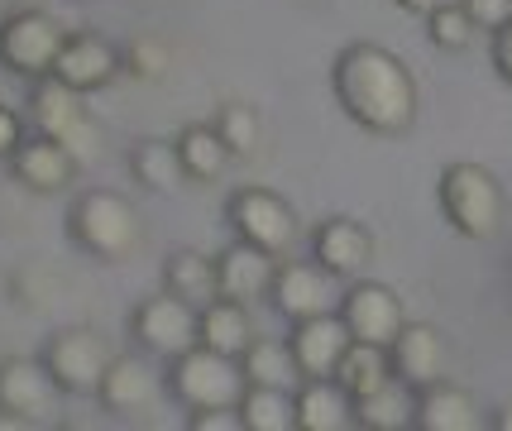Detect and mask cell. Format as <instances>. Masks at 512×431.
<instances>
[{"instance_id": "21", "label": "cell", "mask_w": 512, "mask_h": 431, "mask_svg": "<svg viewBox=\"0 0 512 431\" xmlns=\"http://www.w3.org/2000/svg\"><path fill=\"white\" fill-rule=\"evenodd\" d=\"M412 427H422V431H479L484 427V412H479V403H474L460 384L436 379V384L417 388V422H412Z\"/></svg>"}, {"instance_id": "10", "label": "cell", "mask_w": 512, "mask_h": 431, "mask_svg": "<svg viewBox=\"0 0 512 431\" xmlns=\"http://www.w3.org/2000/svg\"><path fill=\"white\" fill-rule=\"evenodd\" d=\"M63 388L48 374L39 355H10L0 360V412H15L29 427H48L63 412Z\"/></svg>"}, {"instance_id": "29", "label": "cell", "mask_w": 512, "mask_h": 431, "mask_svg": "<svg viewBox=\"0 0 512 431\" xmlns=\"http://www.w3.org/2000/svg\"><path fill=\"white\" fill-rule=\"evenodd\" d=\"M240 369H245L249 384H273V388H297L302 384L288 341H259V336H254L249 350L240 355Z\"/></svg>"}, {"instance_id": "16", "label": "cell", "mask_w": 512, "mask_h": 431, "mask_svg": "<svg viewBox=\"0 0 512 431\" xmlns=\"http://www.w3.org/2000/svg\"><path fill=\"white\" fill-rule=\"evenodd\" d=\"M120 72H125L120 48H115L111 39H101V34H67L63 53H58V63H53V77L67 82L72 91H82V96L111 87Z\"/></svg>"}, {"instance_id": "7", "label": "cell", "mask_w": 512, "mask_h": 431, "mask_svg": "<svg viewBox=\"0 0 512 431\" xmlns=\"http://www.w3.org/2000/svg\"><path fill=\"white\" fill-rule=\"evenodd\" d=\"M67 44V29L44 10H15L0 20V68L39 82L53 72L58 53Z\"/></svg>"}, {"instance_id": "23", "label": "cell", "mask_w": 512, "mask_h": 431, "mask_svg": "<svg viewBox=\"0 0 512 431\" xmlns=\"http://www.w3.org/2000/svg\"><path fill=\"white\" fill-rule=\"evenodd\" d=\"M163 288L182 302H192V307H206V302H216L221 297V278H216V259L201 250H173L168 254V264H163Z\"/></svg>"}, {"instance_id": "25", "label": "cell", "mask_w": 512, "mask_h": 431, "mask_svg": "<svg viewBox=\"0 0 512 431\" xmlns=\"http://www.w3.org/2000/svg\"><path fill=\"white\" fill-rule=\"evenodd\" d=\"M178 159H182V173H187V182H197V187H206V182H221L225 168H230V149H225V139L216 135V125H187L178 139Z\"/></svg>"}, {"instance_id": "20", "label": "cell", "mask_w": 512, "mask_h": 431, "mask_svg": "<svg viewBox=\"0 0 512 431\" xmlns=\"http://www.w3.org/2000/svg\"><path fill=\"white\" fill-rule=\"evenodd\" d=\"M297 431H345L355 427V398L335 379H302L292 388Z\"/></svg>"}, {"instance_id": "13", "label": "cell", "mask_w": 512, "mask_h": 431, "mask_svg": "<svg viewBox=\"0 0 512 431\" xmlns=\"http://www.w3.org/2000/svg\"><path fill=\"white\" fill-rule=\"evenodd\" d=\"M163 398V374L144 355H111L106 379L96 388V403L115 417H149Z\"/></svg>"}, {"instance_id": "27", "label": "cell", "mask_w": 512, "mask_h": 431, "mask_svg": "<svg viewBox=\"0 0 512 431\" xmlns=\"http://www.w3.org/2000/svg\"><path fill=\"white\" fill-rule=\"evenodd\" d=\"M335 384L345 388L350 398H364L393 379V364H388V345H374V341H350V350L340 355L331 374Z\"/></svg>"}, {"instance_id": "6", "label": "cell", "mask_w": 512, "mask_h": 431, "mask_svg": "<svg viewBox=\"0 0 512 431\" xmlns=\"http://www.w3.org/2000/svg\"><path fill=\"white\" fill-rule=\"evenodd\" d=\"M111 355L115 350L106 345V336L91 331V326H63L39 350V360L48 364V374L58 379V388H63L67 398H96Z\"/></svg>"}, {"instance_id": "33", "label": "cell", "mask_w": 512, "mask_h": 431, "mask_svg": "<svg viewBox=\"0 0 512 431\" xmlns=\"http://www.w3.org/2000/svg\"><path fill=\"white\" fill-rule=\"evenodd\" d=\"M120 63H125V72L130 77H139V82H163L168 77V68H173V53H168V44L163 39H134V44L120 48Z\"/></svg>"}, {"instance_id": "36", "label": "cell", "mask_w": 512, "mask_h": 431, "mask_svg": "<svg viewBox=\"0 0 512 431\" xmlns=\"http://www.w3.org/2000/svg\"><path fill=\"white\" fill-rule=\"evenodd\" d=\"M24 115L20 111H10V106H0V159L10 163V154L24 144Z\"/></svg>"}, {"instance_id": "37", "label": "cell", "mask_w": 512, "mask_h": 431, "mask_svg": "<svg viewBox=\"0 0 512 431\" xmlns=\"http://www.w3.org/2000/svg\"><path fill=\"white\" fill-rule=\"evenodd\" d=\"M489 53H493V68H498V77L512 87V20L508 24H498L493 29V44H489Z\"/></svg>"}, {"instance_id": "19", "label": "cell", "mask_w": 512, "mask_h": 431, "mask_svg": "<svg viewBox=\"0 0 512 431\" xmlns=\"http://www.w3.org/2000/svg\"><path fill=\"white\" fill-rule=\"evenodd\" d=\"M273 273H278V259L249 240H235L225 254H216V278H221V297L230 302H264L268 288H273Z\"/></svg>"}, {"instance_id": "15", "label": "cell", "mask_w": 512, "mask_h": 431, "mask_svg": "<svg viewBox=\"0 0 512 431\" xmlns=\"http://www.w3.org/2000/svg\"><path fill=\"white\" fill-rule=\"evenodd\" d=\"M350 326L340 321V312H321V317H307V321H292V336H288V350L297 360V374L302 379H331L340 355L350 350Z\"/></svg>"}, {"instance_id": "22", "label": "cell", "mask_w": 512, "mask_h": 431, "mask_svg": "<svg viewBox=\"0 0 512 431\" xmlns=\"http://www.w3.org/2000/svg\"><path fill=\"white\" fill-rule=\"evenodd\" d=\"M249 341H254V321H249L245 302H230V297H216L197 312V345H211L221 355H245Z\"/></svg>"}, {"instance_id": "8", "label": "cell", "mask_w": 512, "mask_h": 431, "mask_svg": "<svg viewBox=\"0 0 512 431\" xmlns=\"http://www.w3.org/2000/svg\"><path fill=\"white\" fill-rule=\"evenodd\" d=\"M225 221L235 226V240H249V245L268 250L273 259L292 254L297 235H302L297 211H292L278 192H268V187H240V192L225 202Z\"/></svg>"}, {"instance_id": "28", "label": "cell", "mask_w": 512, "mask_h": 431, "mask_svg": "<svg viewBox=\"0 0 512 431\" xmlns=\"http://www.w3.org/2000/svg\"><path fill=\"white\" fill-rule=\"evenodd\" d=\"M240 422H245V431H297L292 388L249 384L245 398H240Z\"/></svg>"}, {"instance_id": "17", "label": "cell", "mask_w": 512, "mask_h": 431, "mask_svg": "<svg viewBox=\"0 0 512 431\" xmlns=\"http://www.w3.org/2000/svg\"><path fill=\"white\" fill-rule=\"evenodd\" d=\"M388 364H393V379H402L407 388H426L436 379H446L441 331L426 326V321H402V331L388 341Z\"/></svg>"}, {"instance_id": "1", "label": "cell", "mask_w": 512, "mask_h": 431, "mask_svg": "<svg viewBox=\"0 0 512 431\" xmlns=\"http://www.w3.org/2000/svg\"><path fill=\"white\" fill-rule=\"evenodd\" d=\"M331 91L340 101V111L369 135H407L412 120H417V77L383 44L340 48V58L331 68Z\"/></svg>"}, {"instance_id": "12", "label": "cell", "mask_w": 512, "mask_h": 431, "mask_svg": "<svg viewBox=\"0 0 512 431\" xmlns=\"http://www.w3.org/2000/svg\"><path fill=\"white\" fill-rule=\"evenodd\" d=\"M340 321L350 326L355 341H374L388 345L402 331V297L388 288V283H374V278H355L345 293H340Z\"/></svg>"}, {"instance_id": "32", "label": "cell", "mask_w": 512, "mask_h": 431, "mask_svg": "<svg viewBox=\"0 0 512 431\" xmlns=\"http://www.w3.org/2000/svg\"><path fill=\"white\" fill-rule=\"evenodd\" d=\"M426 34H431V44L446 48V53H465L474 44V34H479V24L469 20V10L460 0H441L431 15H426Z\"/></svg>"}, {"instance_id": "5", "label": "cell", "mask_w": 512, "mask_h": 431, "mask_svg": "<svg viewBox=\"0 0 512 431\" xmlns=\"http://www.w3.org/2000/svg\"><path fill=\"white\" fill-rule=\"evenodd\" d=\"M29 115H34V125H39V135H53L58 144H67V154L82 163H96L101 159V125L91 120V111L82 106V91H72L67 82H58L53 72L34 82L29 91Z\"/></svg>"}, {"instance_id": "3", "label": "cell", "mask_w": 512, "mask_h": 431, "mask_svg": "<svg viewBox=\"0 0 512 431\" xmlns=\"http://www.w3.org/2000/svg\"><path fill=\"white\" fill-rule=\"evenodd\" d=\"M436 197H441V211H446L450 230L465 235V240H493L503 230L508 197H503V182L493 178L484 163H469V159L446 163Z\"/></svg>"}, {"instance_id": "26", "label": "cell", "mask_w": 512, "mask_h": 431, "mask_svg": "<svg viewBox=\"0 0 512 431\" xmlns=\"http://www.w3.org/2000/svg\"><path fill=\"white\" fill-rule=\"evenodd\" d=\"M130 178L139 182V187L158 192V197L182 192V187H187V173H182L178 144H168V139H139L130 149Z\"/></svg>"}, {"instance_id": "30", "label": "cell", "mask_w": 512, "mask_h": 431, "mask_svg": "<svg viewBox=\"0 0 512 431\" xmlns=\"http://www.w3.org/2000/svg\"><path fill=\"white\" fill-rule=\"evenodd\" d=\"M216 135L225 139V149H230V159H254L259 154V144H264V120H259V111L254 106H245V101H225L221 111H216Z\"/></svg>"}, {"instance_id": "18", "label": "cell", "mask_w": 512, "mask_h": 431, "mask_svg": "<svg viewBox=\"0 0 512 431\" xmlns=\"http://www.w3.org/2000/svg\"><path fill=\"white\" fill-rule=\"evenodd\" d=\"M312 259L326 273H335L340 283L345 278L355 283L359 273L369 269V259H374V235L359 221H350V216H331V221H321L312 230Z\"/></svg>"}, {"instance_id": "24", "label": "cell", "mask_w": 512, "mask_h": 431, "mask_svg": "<svg viewBox=\"0 0 512 431\" xmlns=\"http://www.w3.org/2000/svg\"><path fill=\"white\" fill-rule=\"evenodd\" d=\"M417 422V388H407L402 379H388L383 388L355 398V427L364 431H402Z\"/></svg>"}, {"instance_id": "40", "label": "cell", "mask_w": 512, "mask_h": 431, "mask_svg": "<svg viewBox=\"0 0 512 431\" xmlns=\"http://www.w3.org/2000/svg\"><path fill=\"white\" fill-rule=\"evenodd\" d=\"M489 427H498V431H512V408H503V412H498V417H493Z\"/></svg>"}, {"instance_id": "14", "label": "cell", "mask_w": 512, "mask_h": 431, "mask_svg": "<svg viewBox=\"0 0 512 431\" xmlns=\"http://www.w3.org/2000/svg\"><path fill=\"white\" fill-rule=\"evenodd\" d=\"M77 168L82 163L67 154V144H58L53 135H34L24 139L20 149L10 154V182L24 187L29 197H53V192H67L77 182Z\"/></svg>"}, {"instance_id": "39", "label": "cell", "mask_w": 512, "mask_h": 431, "mask_svg": "<svg viewBox=\"0 0 512 431\" xmlns=\"http://www.w3.org/2000/svg\"><path fill=\"white\" fill-rule=\"evenodd\" d=\"M0 431H29V422L15 417V412H0Z\"/></svg>"}, {"instance_id": "38", "label": "cell", "mask_w": 512, "mask_h": 431, "mask_svg": "<svg viewBox=\"0 0 512 431\" xmlns=\"http://www.w3.org/2000/svg\"><path fill=\"white\" fill-rule=\"evenodd\" d=\"M393 5H398V10H407V15H431L441 0H393Z\"/></svg>"}, {"instance_id": "34", "label": "cell", "mask_w": 512, "mask_h": 431, "mask_svg": "<svg viewBox=\"0 0 512 431\" xmlns=\"http://www.w3.org/2000/svg\"><path fill=\"white\" fill-rule=\"evenodd\" d=\"M469 10V20L479 24V29H498V24H508L512 20V0H460Z\"/></svg>"}, {"instance_id": "2", "label": "cell", "mask_w": 512, "mask_h": 431, "mask_svg": "<svg viewBox=\"0 0 512 431\" xmlns=\"http://www.w3.org/2000/svg\"><path fill=\"white\" fill-rule=\"evenodd\" d=\"M67 240L101 264H125L144 245V221L120 192L87 187L67 206Z\"/></svg>"}, {"instance_id": "4", "label": "cell", "mask_w": 512, "mask_h": 431, "mask_svg": "<svg viewBox=\"0 0 512 431\" xmlns=\"http://www.w3.org/2000/svg\"><path fill=\"white\" fill-rule=\"evenodd\" d=\"M245 388H249V379H245V369H240V360L211 350V345H192V350H182L178 360H168V393L187 412L240 408Z\"/></svg>"}, {"instance_id": "11", "label": "cell", "mask_w": 512, "mask_h": 431, "mask_svg": "<svg viewBox=\"0 0 512 431\" xmlns=\"http://www.w3.org/2000/svg\"><path fill=\"white\" fill-rule=\"evenodd\" d=\"M340 278L326 273L316 259H278V273H273V288H268V302L283 312L288 321H307L321 317V312H340Z\"/></svg>"}, {"instance_id": "35", "label": "cell", "mask_w": 512, "mask_h": 431, "mask_svg": "<svg viewBox=\"0 0 512 431\" xmlns=\"http://www.w3.org/2000/svg\"><path fill=\"white\" fill-rule=\"evenodd\" d=\"M187 427L192 431H245L240 408H206V412H187Z\"/></svg>"}, {"instance_id": "9", "label": "cell", "mask_w": 512, "mask_h": 431, "mask_svg": "<svg viewBox=\"0 0 512 431\" xmlns=\"http://www.w3.org/2000/svg\"><path fill=\"white\" fill-rule=\"evenodd\" d=\"M130 336L154 360H178L182 350L197 345V307L173 297L168 288L158 297H144L130 312Z\"/></svg>"}, {"instance_id": "31", "label": "cell", "mask_w": 512, "mask_h": 431, "mask_svg": "<svg viewBox=\"0 0 512 431\" xmlns=\"http://www.w3.org/2000/svg\"><path fill=\"white\" fill-rule=\"evenodd\" d=\"M5 288H10V302L24 307V312H53L58 297H63V278L48 264H24V269L5 278Z\"/></svg>"}]
</instances>
